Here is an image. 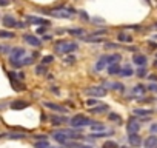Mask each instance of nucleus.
Masks as SVG:
<instances>
[{"mask_svg": "<svg viewBox=\"0 0 157 148\" xmlns=\"http://www.w3.org/2000/svg\"><path fill=\"white\" fill-rule=\"evenodd\" d=\"M78 46L75 42H66V40H60L56 43V51L60 54H69L72 51H75Z\"/></svg>", "mask_w": 157, "mask_h": 148, "instance_id": "1", "label": "nucleus"}, {"mask_svg": "<svg viewBox=\"0 0 157 148\" xmlns=\"http://www.w3.org/2000/svg\"><path fill=\"white\" fill-rule=\"evenodd\" d=\"M69 123H71L72 128H80V127H86V125H90V123H93V122H91V119H90L88 116H85V114H77V116H74V117L69 120Z\"/></svg>", "mask_w": 157, "mask_h": 148, "instance_id": "2", "label": "nucleus"}, {"mask_svg": "<svg viewBox=\"0 0 157 148\" xmlns=\"http://www.w3.org/2000/svg\"><path fill=\"white\" fill-rule=\"evenodd\" d=\"M106 88H103V87H90V88H86L85 90V94L86 96H93V97H103V96H106Z\"/></svg>", "mask_w": 157, "mask_h": 148, "instance_id": "3", "label": "nucleus"}, {"mask_svg": "<svg viewBox=\"0 0 157 148\" xmlns=\"http://www.w3.org/2000/svg\"><path fill=\"white\" fill-rule=\"evenodd\" d=\"M8 77H10V80H11L16 91H23L25 90V85L22 84V79H19L17 72H8Z\"/></svg>", "mask_w": 157, "mask_h": 148, "instance_id": "4", "label": "nucleus"}, {"mask_svg": "<svg viewBox=\"0 0 157 148\" xmlns=\"http://www.w3.org/2000/svg\"><path fill=\"white\" fill-rule=\"evenodd\" d=\"M72 13H74V10H52V11H49L48 14H51V16H54V17L69 19V17L72 16Z\"/></svg>", "mask_w": 157, "mask_h": 148, "instance_id": "5", "label": "nucleus"}, {"mask_svg": "<svg viewBox=\"0 0 157 148\" xmlns=\"http://www.w3.org/2000/svg\"><path fill=\"white\" fill-rule=\"evenodd\" d=\"M25 56V49L23 48H14L11 51V56H10V62H17V60H22Z\"/></svg>", "mask_w": 157, "mask_h": 148, "instance_id": "6", "label": "nucleus"}, {"mask_svg": "<svg viewBox=\"0 0 157 148\" xmlns=\"http://www.w3.org/2000/svg\"><path fill=\"white\" fill-rule=\"evenodd\" d=\"M26 20L29 23H34V25H43V26H49V20L46 19H40V17H34V16H28Z\"/></svg>", "mask_w": 157, "mask_h": 148, "instance_id": "7", "label": "nucleus"}, {"mask_svg": "<svg viewBox=\"0 0 157 148\" xmlns=\"http://www.w3.org/2000/svg\"><path fill=\"white\" fill-rule=\"evenodd\" d=\"M23 39H25V42L26 43H29V45H33V46H40L42 45V42H40V39H37L36 36H31V34H26V36H23Z\"/></svg>", "mask_w": 157, "mask_h": 148, "instance_id": "8", "label": "nucleus"}, {"mask_svg": "<svg viewBox=\"0 0 157 148\" xmlns=\"http://www.w3.org/2000/svg\"><path fill=\"white\" fill-rule=\"evenodd\" d=\"M2 22H3V25H5L6 28H17V20H16L13 16H5Z\"/></svg>", "mask_w": 157, "mask_h": 148, "instance_id": "9", "label": "nucleus"}, {"mask_svg": "<svg viewBox=\"0 0 157 148\" xmlns=\"http://www.w3.org/2000/svg\"><path fill=\"white\" fill-rule=\"evenodd\" d=\"M108 63H109V62H108V56L103 54V56H100V59L97 60V63H96V69H97V71H102Z\"/></svg>", "mask_w": 157, "mask_h": 148, "instance_id": "10", "label": "nucleus"}, {"mask_svg": "<svg viewBox=\"0 0 157 148\" xmlns=\"http://www.w3.org/2000/svg\"><path fill=\"white\" fill-rule=\"evenodd\" d=\"M68 139H69V136H66V134H65V133H62V131L54 133V140H56V142H59L60 145H65V143L68 142Z\"/></svg>", "mask_w": 157, "mask_h": 148, "instance_id": "11", "label": "nucleus"}, {"mask_svg": "<svg viewBox=\"0 0 157 148\" xmlns=\"http://www.w3.org/2000/svg\"><path fill=\"white\" fill-rule=\"evenodd\" d=\"M43 105L49 110H54V111H59V113H66V108L62 107V105H57V103H52V102H45Z\"/></svg>", "mask_w": 157, "mask_h": 148, "instance_id": "12", "label": "nucleus"}, {"mask_svg": "<svg viewBox=\"0 0 157 148\" xmlns=\"http://www.w3.org/2000/svg\"><path fill=\"white\" fill-rule=\"evenodd\" d=\"M132 62L136 63V65H139V66H145L146 65V56H143V54H136L134 57H132Z\"/></svg>", "mask_w": 157, "mask_h": 148, "instance_id": "13", "label": "nucleus"}, {"mask_svg": "<svg viewBox=\"0 0 157 148\" xmlns=\"http://www.w3.org/2000/svg\"><path fill=\"white\" fill-rule=\"evenodd\" d=\"M128 140H129V143L134 145V146H139V145L142 143V139H140V136H139L137 133H129Z\"/></svg>", "mask_w": 157, "mask_h": 148, "instance_id": "14", "label": "nucleus"}, {"mask_svg": "<svg viewBox=\"0 0 157 148\" xmlns=\"http://www.w3.org/2000/svg\"><path fill=\"white\" fill-rule=\"evenodd\" d=\"M120 65L119 63H109L108 65V74L109 76H116V74H120Z\"/></svg>", "mask_w": 157, "mask_h": 148, "instance_id": "15", "label": "nucleus"}, {"mask_svg": "<svg viewBox=\"0 0 157 148\" xmlns=\"http://www.w3.org/2000/svg\"><path fill=\"white\" fill-rule=\"evenodd\" d=\"M146 90H148V87L139 84V85H136V87L132 88V94H134V96H143V94L146 93Z\"/></svg>", "mask_w": 157, "mask_h": 148, "instance_id": "16", "label": "nucleus"}, {"mask_svg": "<svg viewBox=\"0 0 157 148\" xmlns=\"http://www.w3.org/2000/svg\"><path fill=\"white\" fill-rule=\"evenodd\" d=\"M29 103L28 102H25V100H14V102H11V108L13 110H23V108H26Z\"/></svg>", "mask_w": 157, "mask_h": 148, "instance_id": "17", "label": "nucleus"}, {"mask_svg": "<svg viewBox=\"0 0 157 148\" xmlns=\"http://www.w3.org/2000/svg\"><path fill=\"white\" fill-rule=\"evenodd\" d=\"M49 120L52 122V125H63V123L68 122V119L65 116H51Z\"/></svg>", "mask_w": 157, "mask_h": 148, "instance_id": "18", "label": "nucleus"}, {"mask_svg": "<svg viewBox=\"0 0 157 148\" xmlns=\"http://www.w3.org/2000/svg\"><path fill=\"white\" fill-rule=\"evenodd\" d=\"M157 146V136H149L145 140V148H155Z\"/></svg>", "mask_w": 157, "mask_h": 148, "instance_id": "19", "label": "nucleus"}, {"mask_svg": "<svg viewBox=\"0 0 157 148\" xmlns=\"http://www.w3.org/2000/svg\"><path fill=\"white\" fill-rule=\"evenodd\" d=\"M126 128H128V131H129V133H137V131L140 130V125H139L134 119H131V120H129V123L126 125Z\"/></svg>", "mask_w": 157, "mask_h": 148, "instance_id": "20", "label": "nucleus"}, {"mask_svg": "<svg viewBox=\"0 0 157 148\" xmlns=\"http://www.w3.org/2000/svg\"><path fill=\"white\" fill-rule=\"evenodd\" d=\"M117 39H119V42H123V43H131L132 42V37L129 34H125V33H120L117 36Z\"/></svg>", "mask_w": 157, "mask_h": 148, "instance_id": "21", "label": "nucleus"}, {"mask_svg": "<svg viewBox=\"0 0 157 148\" xmlns=\"http://www.w3.org/2000/svg\"><path fill=\"white\" fill-rule=\"evenodd\" d=\"M154 111L152 110H134V116H139V117H145V116H151Z\"/></svg>", "mask_w": 157, "mask_h": 148, "instance_id": "22", "label": "nucleus"}, {"mask_svg": "<svg viewBox=\"0 0 157 148\" xmlns=\"http://www.w3.org/2000/svg\"><path fill=\"white\" fill-rule=\"evenodd\" d=\"M16 37V34L13 31H6V29H0V39H13Z\"/></svg>", "mask_w": 157, "mask_h": 148, "instance_id": "23", "label": "nucleus"}, {"mask_svg": "<svg viewBox=\"0 0 157 148\" xmlns=\"http://www.w3.org/2000/svg\"><path fill=\"white\" fill-rule=\"evenodd\" d=\"M106 110H108V105H97V107L91 108L90 111L94 113V114H97V113H103V111H106Z\"/></svg>", "mask_w": 157, "mask_h": 148, "instance_id": "24", "label": "nucleus"}, {"mask_svg": "<svg viewBox=\"0 0 157 148\" xmlns=\"http://www.w3.org/2000/svg\"><path fill=\"white\" fill-rule=\"evenodd\" d=\"M132 69L129 68V66H125V68H122L120 69V76H123V77H129V76H132Z\"/></svg>", "mask_w": 157, "mask_h": 148, "instance_id": "25", "label": "nucleus"}, {"mask_svg": "<svg viewBox=\"0 0 157 148\" xmlns=\"http://www.w3.org/2000/svg\"><path fill=\"white\" fill-rule=\"evenodd\" d=\"M122 60V56L120 54H111V56H108V62L109 63H117V62H120ZM108 63V65H109Z\"/></svg>", "mask_w": 157, "mask_h": 148, "instance_id": "26", "label": "nucleus"}, {"mask_svg": "<svg viewBox=\"0 0 157 148\" xmlns=\"http://www.w3.org/2000/svg\"><path fill=\"white\" fill-rule=\"evenodd\" d=\"M34 148H49V142H48L46 139H43V140H37L36 145H34Z\"/></svg>", "mask_w": 157, "mask_h": 148, "instance_id": "27", "label": "nucleus"}, {"mask_svg": "<svg viewBox=\"0 0 157 148\" xmlns=\"http://www.w3.org/2000/svg\"><path fill=\"white\" fill-rule=\"evenodd\" d=\"M85 42H91V43H94V42H103V39L102 37H96V36H91V37H82Z\"/></svg>", "mask_w": 157, "mask_h": 148, "instance_id": "28", "label": "nucleus"}, {"mask_svg": "<svg viewBox=\"0 0 157 148\" xmlns=\"http://www.w3.org/2000/svg\"><path fill=\"white\" fill-rule=\"evenodd\" d=\"M8 139H23L25 137V134H22V133H10V134H5Z\"/></svg>", "mask_w": 157, "mask_h": 148, "instance_id": "29", "label": "nucleus"}, {"mask_svg": "<svg viewBox=\"0 0 157 148\" xmlns=\"http://www.w3.org/2000/svg\"><path fill=\"white\" fill-rule=\"evenodd\" d=\"M65 146H68V148H80V143H78L77 140H68L66 143H65Z\"/></svg>", "mask_w": 157, "mask_h": 148, "instance_id": "30", "label": "nucleus"}, {"mask_svg": "<svg viewBox=\"0 0 157 148\" xmlns=\"http://www.w3.org/2000/svg\"><path fill=\"white\" fill-rule=\"evenodd\" d=\"M136 74H137V76H139L140 79L146 77V68H145V66H140V68L137 69V72H136Z\"/></svg>", "mask_w": 157, "mask_h": 148, "instance_id": "31", "label": "nucleus"}, {"mask_svg": "<svg viewBox=\"0 0 157 148\" xmlns=\"http://www.w3.org/2000/svg\"><path fill=\"white\" fill-rule=\"evenodd\" d=\"M108 119H109V120H113V122H122V117H120L119 114H116V113H109Z\"/></svg>", "mask_w": 157, "mask_h": 148, "instance_id": "32", "label": "nucleus"}, {"mask_svg": "<svg viewBox=\"0 0 157 148\" xmlns=\"http://www.w3.org/2000/svg\"><path fill=\"white\" fill-rule=\"evenodd\" d=\"M91 128H93V131H102L105 127H103V123L97 122V123H93V125H91Z\"/></svg>", "mask_w": 157, "mask_h": 148, "instance_id": "33", "label": "nucleus"}, {"mask_svg": "<svg viewBox=\"0 0 157 148\" xmlns=\"http://www.w3.org/2000/svg\"><path fill=\"white\" fill-rule=\"evenodd\" d=\"M103 148H119V145L116 142H113V140H108V142L103 143Z\"/></svg>", "mask_w": 157, "mask_h": 148, "instance_id": "34", "label": "nucleus"}, {"mask_svg": "<svg viewBox=\"0 0 157 148\" xmlns=\"http://www.w3.org/2000/svg\"><path fill=\"white\" fill-rule=\"evenodd\" d=\"M54 60V56H45L43 59H42V63L43 65H48V63H51Z\"/></svg>", "mask_w": 157, "mask_h": 148, "instance_id": "35", "label": "nucleus"}, {"mask_svg": "<svg viewBox=\"0 0 157 148\" xmlns=\"http://www.w3.org/2000/svg\"><path fill=\"white\" fill-rule=\"evenodd\" d=\"M113 88H114V90H117V91H123V90H125V85H123V84H120V82H116V84L113 85Z\"/></svg>", "mask_w": 157, "mask_h": 148, "instance_id": "36", "label": "nucleus"}, {"mask_svg": "<svg viewBox=\"0 0 157 148\" xmlns=\"http://www.w3.org/2000/svg\"><path fill=\"white\" fill-rule=\"evenodd\" d=\"M69 34H72V36H82L83 29H69Z\"/></svg>", "mask_w": 157, "mask_h": 148, "instance_id": "37", "label": "nucleus"}, {"mask_svg": "<svg viewBox=\"0 0 157 148\" xmlns=\"http://www.w3.org/2000/svg\"><path fill=\"white\" fill-rule=\"evenodd\" d=\"M36 72H37V74H45V72H46V68L40 65V66H37V68H36Z\"/></svg>", "mask_w": 157, "mask_h": 148, "instance_id": "38", "label": "nucleus"}, {"mask_svg": "<svg viewBox=\"0 0 157 148\" xmlns=\"http://www.w3.org/2000/svg\"><path fill=\"white\" fill-rule=\"evenodd\" d=\"M106 136H109L108 133H94V134H91V137H106Z\"/></svg>", "mask_w": 157, "mask_h": 148, "instance_id": "39", "label": "nucleus"}, {"mask_svg": "<svg viewBox=\"0 0 157 148\" xmlns=\"http://www.w3.org/2000/svg\"><path fill=\"white\" fill-rule=\"evenodd\" d=\"M97 103H99V99H90V100H86V105H90V107L97 105Z\"/></svg>", "mask_w": 157, "mask_h": 148, "instance_id": "40", "label": "nucleus"}, {"mask_svg": "<svg viewBox=\"0 0 157 148\" xmlns=\"http://www.w3.org/2000/svg\"><path fill=\"white\" fill-rule=\"evenodd\" d=\"M65 62L71 65V63H74V62H75V57H74V56H68V57L65 59Z\"/></svg>", "mask_w": 157, "mask_h": 148, "instance_id": "41", "label": "nucleus"}, {"mask_svg": "<svg viewBox=\"0 0 157 148\" xmlns=\"http://www.w3.org/2000/svg\"><path fill=\"white\" fill-rule=\"evenodd\" d=\"M22 62H23V65H31L34 60H33V57H26V59H22Z\"/></svg>", "mask_w": 157, "mask_h": 148, "instance_id": "42", "label": "nucleus"}, {"mask_svg": "<svg viewBox=\"0 0 157 148\" xmlns=\"http://www.w3.org/2000/svg\"><path fill=\"white\" fill-rule=\"evenodd\" d=\"M149 130H151V133H152V134H157V123H152Z\"/></svg>", "mask_w": 157, "mask_h": 148, "instance_id": "43", "label": "nucleus"}, {"mask_svg": "<svg viewBox=\"0 0 157 148\" xmlns=\"http://www.w3.org/2000/svg\"><path fill=\"white\" fill-rule=\"evenodd\" d=\"M148 90H151V91H157V84H151V85H148Z\"/></svg>", "mask_w": 157, "mask_h": 148, "instance_id": "44", "label": "nucleus"}, {"mask_svg": "<svg viewBox=\"0 0 157 148\" xmlns=\"http://www.w3.org/2000/svg\"><path fill=\"white\" fill-rule=\"evenodd\" d=\"M8 51H10L8 46H2V45H0V53H8Z\"/></svg>", "mask_w": 157, "mask_h": 148, "instance_id": "45", "label": "nucleus"}, {"mask_svg": "<svg viewBox=\"0 0 157 148\" xmlns=\"http://www.w3.org/2000/svg\"><path fill=\"white\" fill-rule=\"evenodd\" d=\"M149 80L155 82V80H157V74H151V76H149Z\"/></svg>", "mask_w": 157, "mask_h": 148, "instance_id": "46", "label": "nucleus"}, {"mask_svg": "<svg viewBox=\"0 0 157 148\" xmlns=\"http://www.w3.org/2000/svg\"><path fill=\"white\" fill-rule=\"evenodd\" d=\"M106 48H117L116 43H106Z\"/></svg>", "mask_w": 157, "mask_h": 148, "instance_id": "47", "label": "nucleus"}, {"mask_svg": "<svg viewBox=\"0 0 157 148\" xmlns=\"http://www.w3.org/2000/svg\"><path fill=\"white\" fill-rule=\"evenodd\" d=\"M37 33H39V34H42V33H45V28H39V29H37Z\"/></svg>", "mask_w": 157, "mask_h": 148, "instance_id": "48", "label": "nucleus"}, {"mask_svg": "<svg viewBox=\"0 0 157 148\" xmlns=\"http://www.w3.org/2000/svg\"><path fill=\"white\" fill-rule=\"evenodd\" d=\"M43 40H51V36H43Z\"/></svg>", "mask_w": 157, "mask_h": 148, "instance_id": "49", "label": "nucleus"}, {"mask_svg": "<svg viewBox=\"0 0 157 148\" xmlns=\"http://www.w3.org/2000/svg\"><path fill=\"white\" fill-rule=\"evenodd\" d=\"M80 148H93V146H90V145H80Z\"/></svg>", "mask_w": 157, "mask_h": 148, "instance_id": "50", "label": "nucleus"}, {"mask_svg": "<svg viewBox=\"0 0 157 148\" xmlns=\"http://www.w3.org/2000/svg\"><path fill=\"white\" fill-rule=\"evenodd\" d=\"M154 66H157V60H155V62H154Z\"/></svg>", "mask_w": 157, "mask_h": 148, "instance_id": "51", "label": "nucleus"}, {"mask_svg": "<svg viewBox=\"0 0 157 148\" xmlns=\"http://www.w3.org/2000/svg\"><path fill=\"white\" fill-rule=\"evenodd\" d=\"M49 148H60V146H49Z\"/></svg>", "mask_w": 157, "mask_h": 148, "instance_id": "52", "label": "nucleus"}, {"mask_svg": "<svg viewBox=\"0 0 157 148\" xmlns=\"http://www.w3.org/2000/svg\"><path fill=\"white\" fill-rule=\"evenodd\" d=\"M122 148H128V146H122Z\"/></svg>", "mask_w": 157, "mask_h": 148, "instance_id": "53", "label": "nucleus"}, {"mask_svg": "<svg viewBox=\"0 0 157 148\" xmlns=\"http://www.w3.org/2000/svg\"><path fill=\"white\" fill-rule=\"evenodd\" d=\"M155 28H157V23H155Z\"/></svg>", "mask_w": 157, "mask_h": 148, "instance_id": "54", "label": "nucleus"}, {"mask_svg": "<svg viewBox=\"0 0 157 148\" xmlns=\"http://www.w3.org/2000/svg\"><path fill=\"white\" fill-rule=\"evenodd\" d=\"M155 148H157V146H155Z\"/></svg>", "mask_w": 157, "mask_h": 148, "instance_id": "55", "label": "nucleus"}]
</instances>
